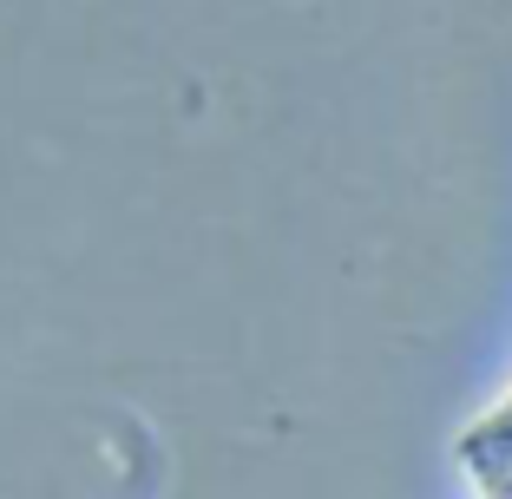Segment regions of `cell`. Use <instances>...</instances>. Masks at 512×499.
I'll list each match as a JSON object with an SVG mask.
<instances>
[{
  "label": "cell",
  "instance_id": "obj_1",
  "mask_svg": "<svg viewBox=\"0 0 512 499\" xmlns=\"http://www.w3.org/2000/svg\"><path fill=\"white\" fill-rule=\"evenodd\" d=\"M460 460H467L473 493H480V499H512V460L499 454V447H486L480 434H467V440H460Z\"/></svg>",
  "mask_w": 512,
  "mask_h": 499
},
{
  "label": "cell",
  "instance_id": "obj_2",
  "mask_svg": "<svg viewBox=\"0 0 512 499\" xmlns=\"http://www.w3.org/2000/svg\"><path fill=\"white\" fill-rule=\"evenodd\" d=\"M467 434H480V440H486V447H499V454H506V460H512V394H506V401H499V408H493V414H486V421H480V427H467Z\"/></svg>",
  "mask_w": 512,
  "mask_h": 499
}]
</instances>
